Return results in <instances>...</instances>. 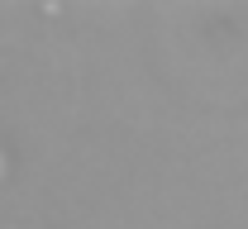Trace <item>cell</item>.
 I'll list each match as a JSON object with an SVG mask.
<instances>
[{
    "instance_id": "1",
    "label": "cell",
    "mask_w": 248,
    "mask_h": 229,
    "mask_svg": "<svg viewBox=\"0 0 248 229\" xmlns=\"http://www.w3.org/2000/svg\"><path fill=\"white\" fill-rule=\"evenodd\" d=\"M0 172H5V163H0Z\"/></svg>"
}]
</instances>
